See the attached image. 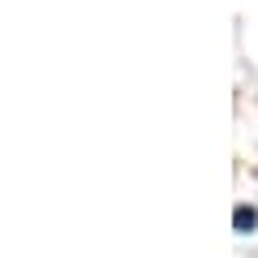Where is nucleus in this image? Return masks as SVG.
Listing matches in <instances>:
<instances>
[{"label":"nucleus","instance_id":"obj_1","mask_svg":"<svg viewBox=\"0 0 258 258\" xmlns=\"http://www.w3.org/2000/svg\"><path fill=\"white\" fill-rule=\"evenodd\" d=\"M232 224H237V232H254L258 228V211L254 207H237V211H232Z\"/></svg>","mask_w":258,"mask_h":258}]
</instances>
